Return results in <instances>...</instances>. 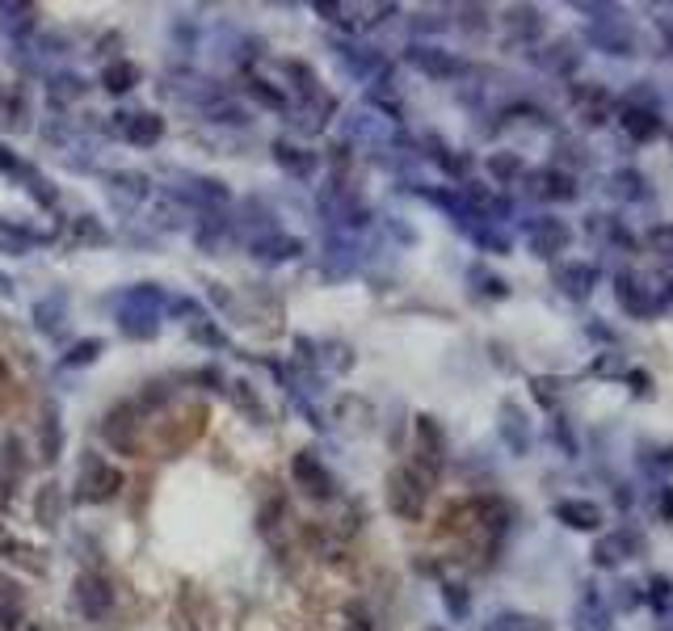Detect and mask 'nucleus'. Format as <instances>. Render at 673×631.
I'll return each mask as SVG.
<instances>
[{
  "label": "nucleus",
  "mask_w": 673,
  "mask_h": 631,
  "mask_svg": "<svg viewBox=\"0 0 673 631\" xmlns=\"http://www.w3.org/2000/svg\"><path fill=\"white\" fill-rule=\"evenodd\" d=\"M425 501H430V480H425L417 467H396L387 476V510L404 522H417L425 514Z\"/></svg>",
  "instance_id": "f257e3e1"
},
{
  "label": "nucleus",
  "mask_w": 673,
  "mask_h": 631,
  "mask_svg": "<svg viewBox=\"0 0 673 631\" xmlns=\"http://www.w3.org/2000/svg\"><path fill=\"white\" fill-rule=\"evenodd\" d=\"M404 59L421 72V76H430V80H459L463 72H467V64L459 55H451V51H442V47H434V43H413L409 51H404Z\"/></svg>",
  "instance_id": "f03ea898"
},
{
  "label": "nucleus",
  "mask_w": 673,
  "mask_h": 631,
  "mask_svg": "<svg viewBox=\"0 0 673 631\" xmlns=\"http://www.w3.org/2000/svg\"><path fill=\"white\" fill-rule=\"evenodd\" d=\"M118 488H122V472L110 463H101V459H89L85 467H80V480H76V501H110L118 497Z\"/></svg>",
  "instance_id": "7ed1b4c3"
},
{
  "label": "nucleus",
  "mask_w": 673,
  "mask_h": 631,
  "mask_svg": "<svg viewBox=\"0 0 673 631\" xmlns=\"http://www.w3.org/2000/svg\"><path fill=\"white\" fill-rule=\"evenodd\" d=\"M568 240H573V228H568L564 219L556 215H539L535 223L526 228V244H530V253L543 257V261H552L568 249Z\"/></svg>",
  "instance_id": "20e7f679"
},
{
  "label": "nucleus",
  "mask_w": 673,
  "mask_h": 631,
  "mask_svg": "<svg viewBox=\"0 0 673 631\" xmlns=\"http://www.w3.org/2000/svg\"><path fill=\"white\" fill-rule=\"evenodd\" d=\"M139 409L135 404H118V409L106 413V421H101V434H106V442L114 446V451L122 455H135L139 451Z\"/></svg>",
  "instance_id": "39448f33"
},
{
  "label": "nucleus",
  "mask_w": 673,
  "mask_h": 631,
  "mask_svg": "<svg viewBox=\"0 0 673 631\" xmlns=\"http://www.w3.org/2000/svg\"><path fill=\"white\" fill-rule=\"evenodd\" d=\"M522 181L530 186V194L543 198V202H573L581 194L577 190V173L573 169H556V165H547L539 173H526Z\"/></svg>",
  "instance_id": "423d86ee"
},
{
  "label": "nucleus",
  "mask_w": 673,
  "mask_h": 631,
  "mask_svg": "<svg viewBox=\"0 0 673 631\" xmlns=\"http://www.w3.org/2000/svg\"><path fill=\"white\" fill-rule=\"evenodd\" d=\"M72 602H76V610H80L85 619H106L110 606H114V589H110L106 577L80 573V577H76V589H72Z\"/></svg>",
  "instance_id": "0eeeda50"
},
{
  "label": "nucleus",
  "mask_w": 673,
  "mask_h": 631,
  "mask_svg": "<svg viewBox=\"0 0 673 631\" xmlns=\"http://www.w3.org/2000/svg\"><path fill=\"white\" fill-rule=\"evenodd\" d=\"M640 535L636 531H627V526H619V531H606L594 539V564L598 568H619L627 560H636L640 556Z\"/></svg>",
  "instance_id": "6e6552de"
},
{
  "label": "nucleus",
  "mask_w": 673,
  "mask_h": 631,
  "mask_svg": "<svg viewBox=\"0 0 673 631\" xmlns=\"http://www.w3.org/2000/svg\"><path fill=\"white\" fill-rule=\"evenodd\" d=\"M417 455H421V476L434 480L442 472V459H446V434L434 417H417Z\"/></svg>",
  "instance_id": "1a4fd4ad"
},
{
  "label": "nucleus",
  "mask_w": 673,
  "mask_h": 631,
  "mask_svg": "<svg viewBox=\"0 0 673 631\" xmlns=\"http://www.w3.org/2000/svg\"><path fill=\"white\" fill-rule=\"evenodd\" d=\"M619 127H623L627 139H636V144H652V139H661L665 122H661V110L636 106V101H623V106H619Z\"/></svg>",
  "instance_id": "9d476101"
},
{
  "label": "nucleus",
  "mask_w": 673,
  "mask_h": 631,
  "mask_svg": "<svg viewBox=\"0 0 673 631\" xmlns=\"http://www.w3.org/2000/svg\"><path fill=\"white\" fill-rule=\"evenodd\" d=\"M291 476H295V484H299L308 497H316V501H329V497H333V476L324 472V463H320L312 451H299V455L291 459Z\"/></svg>",
  "instance_id": "9b49d317"
},
{
  "label": "nucleus",
  "mask_w": 673,
  "mask_h": 631,
  "mask_svg": "<svg viewBox=\"0 0 673 631\" xmlns=\"http://www.w3.org/2000/svg\"><path fill=\"white\" fill-rule=\"evenodd\" d=\"M598 282H602V270L589 266V261H564V266H556V287H560V295L577 299V303L594 295Z\"/></svg>",
  "instance_id": "f8f14e48"
},
{
  "label": "nucleus",
  "mask_w": 673,
  "mask_h": 631,
  "mask_svg": "<svg viewBox=\"0 0 673 631\" xmlns=\"http://www.w3.org/2000/svg\"><path fill=\"white\" fill-rule=\"evenodd\" d=\"M615 299H619V308H623L627 316H636V320L657 316V308H661V303L648 295L644 282H636V274H627V270L615 274Z\"/></svg>",
  "instance_id": "ddd939ff"
},
{
  "label": "nucleus",
  "mask_w": 673,
  "mask_h": 631,
  "mask_svg": "<svg viewBox=\"0 0 673 631\" xmlns=\"http://www.w3.org/2000/svg\"><path fill=\"white\" fill-rule=\"evenodd\" d=\"M610 619H615L610 602L598 594L594 585H585L577 606H573V631H610Z\"/></svg>",
  "instance_id": "4468645a"
},
{
  "label": "nucleus",
  "mask_w": 673,
  "mask_h": 631,
  "mask_svg": "<svg viewBox=\"0 0 673 631\" xmlns=\"http://www.w3.org/2000/svg\"><path fill=\"white\" fill-rule=\"evenodd\" d=\"M552 518L568 531H598L602 526V505L598 501H585V497H564L552 505Z\"/></svg>",
  "instance_id": "2eb2a0df"
},
{
  "label": "nucleus",
  "mask_w": 673,
  "mask_h": 631,
  "mask_svg": "<svg viewBox=\"0 0 673 631\" xmlns=\"http://www.w3.org/2000/svg\"><path fill=\"white\" fill-rule=\"evenodd\" d=\"M589 43H594L598 51L606 55H636V34H631L619 17H598V26L589 30Z\"/></svg>",
  "instance_id": "dca6fc26"
},
{
  "label": "nucleus",
  "mask_w": 673,
  "mask_h": 631,
  "mask_svg": "<svg viewBox=\"0 0 673 631\" xmlns=\"http://www.w3.org/2000/svg\"><path fill=\"white\" fill-rule=\"evenodd\" d=\"M568 97H573V106H577L585 127H602L606 114L615 110V101H610V93L602 85H573V93H568Z\"/></svg>",
  "instance_id": "f3484780"
},
{
  "label": "nucleus",
  "mask_w": 673,
  "mask_h": 631,
  "mask_svg": "<svg viewBox=\"0 0 673 631\" xmlns=\"http://www.w3.org/2000/svg\"><path fill=\"white\" fill-rule=\"evenodd\" d=\"M160 135H165V118L160 114H122V139L131 148H156Z\"/></svg>",
  "instance_id": "a211bd4d"
},
{
  "label": "nucleus",
  "mask_w": 673,
  "mask_h": 631,
  "mask_svg": "<svg viewBox=\"0 0 673 631\" xmlns=\"http://www.w3.org/2000/svg\"><path fill=\"white\" fill-rule=\"evenodd\" d=\"M501 438H505V446H509L514 455H526V451H530V421H526V413L518 409L514 400L501 404Z\"/></svg>",
  "instance_id": "6ab92c4d"
},
{
  "label": "nucleus",
  "mask_w": 673,
  "mask_h": 631,
  "mask_svg": "<svg viewBox=\"0 0 673 631\" xmlns=\"http://www.w3.org/2000/svg\"><path fill=\"white\" fill-rule=\"evenodd\" d=\"M303 253V240L299 236H282V232H261L253 240V257L261 261H295Z\"/></svg>",
  "instance_id": "aec40b11"
},
{
  "label": "nucleus",
  "mask_w": 673,
  "mask_h": 631,
  "mask_svg": "<svg viewBox=\"0 0 673 631\" xmlns=\"http://www.w3.org/2000/svg\"><path fill=\"white\" fill-rule=\"evenodd\" d=\"M606 190H610V198H619V202H644V198H648V177H644L640 169L627 165V169L610 173Z\"/></svg>",
  "instance_id": "412c9836"
},
{
  "label": "nucleus",
  "mask_w": 673,
  "mask_h": 631,
  "mask_svg": "<svg viewBox=\"0 0 673 631\" xmlns=\"http://www.w3.org/2000/svg\"><path fill=\"white\" fill-rule=\"evenodd\" d=\"M535 64L547 68V72H556V76H568L577 68V43H573V38H556L552 47L535 51Z\"/></svg>",
  "instance_id": "4be33fe9"
},
{
  "label": "nucleus",
  "mask_w": 673,
  "mask_h": 631,
  "mask_svg": "<svg viewBox=\"0 0 673 631\" xmlns=\"http://www.w3.org/2000/svg\"><path fill=\"white\" fill-rule=\"evenodd\" d=\"M118 329H122V337H131V341H152L156 329H160V320H156V312L122 308V312H118Z\"/></svg>",
  "instance_id": "5701e85b"
},
{
  "label": "nucleus",
  "mask_w": 673,
  "mask_h": 631,
  "mask_svg": "<svg viewBox=\"0 0 673 631\" xmlns=\"http://www.w3.org/2000/svg\"><path fill=\"white\" fill-rule=\"evenodd\" d=\"M139 85V68L131 59H114V64L101 68V89L106 93H131Z\"/></svg>",
  "instance_id": "b1692460"
},
{
  "label": "nucleus",
  "mask_w": 673,
  "mask_h": 631,
  "mask_svg": "<svg viewBox=\"0 0 673 631\" xmlns=\"http://www.w3.org/2000/svg\"><path fill=\"white\" fill-rule=\"evenodd\" d=\"M488 177H493L497 186H514V181L526 177V160L518 152H493L488 156Z\"/></svg>",
  "instance_id": "393cba45"
},
{
  "label": "nucleus",
  "mask_w": 673,
  "mask_h": 631,
  "mask_svg": "<svg viewBox=\"0 0 673 631\" xmlns=\"http://www.w3.org/2000/svg\"><path fill=\"white\" fill-rule=\"evenodd\" d=\"M186 198H194V202H202V207H219V202H228V186L223 181H215V177H186Z\"/></svg>",
  "instance_id": "a878e982"
},
{
  "label": "nucleus",
  "mask_w": 673,
  "mask_h": 631,
  "mask_svg": "<svg viewBox=\"0 0 673 631\" xmlns=\"http://www.w3.org/2000/svg\"><path fill=\"white\" fill-rule=\"evenodd\" d=\"M59 514H64V493H59V484H43V488H38V501H34L38 526H55Z\"/></svg>",
  "instance_id": "bb28decb"
},
{
  "label": "nucleus",
  "mask_w": 673,
  "mask_h": 631,
  "mask_svg": "<svg viewBox=\"0 0 673 631\" xmlns=\"http://www.w3.org/2000/svg\"><path fill=\"white\" fill-rule=\"evenodd\" d=\"M38 244V236L34 232H26V228H17V223H9V219H0V253H9V257H22V253H30Z\"/></svg>",
  "instance_id": "cd10ccee"
},
{
  "label": "nucleus",
  "mask_w": 673,
  "mask_h": 631,
  "mask_svg": "<svg viewBox=\"0 0 673 631\" xmlns=\"http://www.w3.org/2000/svg\"><path fill=\"white\" fill-rule=\"evenodd\" d=\"M505 30L514 38H539L543 34V13L539 9H509L505 13Z\"/></svg>",
  "instance_id": "c85d7f7f"
},
{
  "label": "nucleus",
  "mask_w": 673,
  "mask_h": 631,
  "mask_svg": "<svg viewBox=\"0 0 673 631\" xmlns=\"http://www.w3.org/2000/svg\"><path fill=\"white\" fill-rule=\"evenodd\" d=\"M34 320H38V333H47V337H59V333H64V303H59V299H43V303H38V308H34Z\"/></svg>",
  "instance_id": "c756f323"
},
{
  "label": "nucleus",
  "mask_w": 673,
  "mask_h": 631,
  "mask_svg": "<svg viewBox=\"0 0 673 631\" xmlns=\"http://www.w3.org/2000/svg\"><path fill=\"white\" fill-rule=\"evenodd\" d=\"M274 156H278V165H282V169H291L295 177H308V173L316 169V160H312L308 152H299V148H291V144H287V139H278V144H274Z\"/></svg>",
  "instance_id": "7c9ffc66"
},
{
  "label": "nucleus",
  "mask_w": 673,
  "mask_h": 631,
  "mask_svg": "<svg viewBox=\"0 0 673 631\" xmlns=\"http://www.w3.org/2000/svg\"><path fill=\"white\" fill-rule=\"evenodd\" d=\"M160 299H165V291L152 287V282H139V287H131L127 295H122V308H135V312H156Z\"/></svg>",
  "instance_id": "2f4dec72"
},
{
  "label": "nucleus",
  "mask_w": 673,
  "mask_h": 631,
  "mask_svg": "<svg viewBox=\"0 0 673 631\" xmlns=\"http://www.w3.org/2000/svg\"><path fill=\"white\" fill-rule=\"evenodd\" d=\"M467 282H476V295H484V299H505V295H509V282L497 278V274H488L484 266L467 270Z\"/></svg>",
  "instance_id": "473e14b6"
},
{
  "label": "nucleus",
  "mask_w": 673,
  "mask_h": 631,
  "mask_svg": "<svg viewBox=\"0 0 673 631\" xmlns=\"http://www.w3.org/2000/svg\"><path fill=\"white\" fill-rule=\"evenodd\" d=\"M442 602H446V615H451V619H467V615H472V594H467L463 585H455V581L442 585Z\"/></svg>",
  "instance_id": "72a5a7b5"
},
{
  "label": "nucleus",
  "mask_w": 673,
  "mask_h": 631,
  "mask_svg": "<svg viewBox=\"0 0 673 631\" xmlns=\"http://www.w3.org/2000/svg\"><path fill=\"white\" fill-rule=\"evenodd\" d=\"M467 236H472L484 253H509V236L493 232L488 223H467Z\"/></svg>",
  "instance_id": "f704fd0d"
},
{
  "label": "nucleus",
  "mask_w": 673,
  "mask_h": 631,
  "mask_svg": "<svg viewBox=\"0 0 673 631\" xmlns=\"http://www.w3.org/2000/svg\"><path fill=\"white\" fill-rule=\"evenodd\" d=\"M101 350H106V345H101L97 337H89V341H76L72 350L59 358V366H89V362H97L101 358Z\"/></svg>",
  "instance_id": "c9c22d12"
},
{
  "label": "nucleus",
  "mask_w": 673,
  "mask_h": 631,
  "mask_svg": "<svg viewBox=\"0 0 673 631\" xmlns=\"http://www.w3.org/2000/svg\"><path fill=\"white\" fill-rule=\"evenodd\" d=\"M249 97L257 101V106H265V110H287V93H278L270 80H253V85H249Z\"/></svg>",
  "instance_id": "e433bc0d"
},
{
  "label": "nucleus",
  "mask_w": 673,
  "mask_h": 631,
  "mask_svg": "<svg viewBox=\"0 0 673 631\" xmlns=\"http://www.w3.org/2000/svg\"><path fill=\"white\" fill-rule=\"evenodd\" d=\"M59 442H64V434H59V413L47 409V417H43V459L59 455Z\"/></svg>",
  "instance_id": "4c0bfd02"
},
{
  "label": "nucleus",
  "mask_w": 673,
  "mask_h": 631,
  "mask_svg": "<svg viewBox=\"0 0 673 631\" xmlns=\"http://www.w3.org/2000/svg\"><path fill=\"white\" fill-rule=\"evenodd\" d=\"M17 606H22V589H17L9 577H0V619H13L17 615Z\"/></svg>",
  "instance_id": "58836bf2"
},
{
  "label": "nucleus",
  "mask_w": 673,
  "mask_h": 631,
  "mask_svg": "<svg viewBox=\"0 0 673 631\" xmlns=\"http://www.w3.org/2000/svg\"><path fill=\"white\" fill-rule=\"evenodd\" d=\"M114 190H127L131 198H144L148 194V177H139V173H110L106 177Z\"/></svg>",
  "instance_id": "ea45409f"
},
{
  "label": "nucleus",
  "mask_w": 673,
  "mask_h": 631,
  "mask_svg": "<svg viewBox=\"0 0 673 631\" xmlns=\"http://www.w3.org/2000/svg\"><path fill=\"white\" fill-rule=\"evenodd\" d=\"M644 602V585L640 581H619L615 585V606L619 610H636Z\"/></svg>",
  "instance_id": "a19ab883"
},
{
  "label": "nucleus",
  "mask_w": 673,
  "mask_h": 631,
  "mask_svg": "<svg viewBox=\"0 0 673 631\" xmlns=\"http://www.w3.org/2000/svg\"><path fill=\"white\" fill-rule=\"evenodd\" d=\"M648 249L657 257H673V223H657V228L648 232Z\"/></svg>",
  "instance_id": "79ce46f5"
},
{
  "label": "nucleus",
  "mask_w": 673,
  "mask_h": 631,
  "mask_svg": "<svg viewBox=\"0 0 673 631\" xmlns=\"http://www.w3.org/2000/svg\"><path fill=\"white\" fill-rule=\"evenodd\" d=\"M80 93H85V80L80 76H55L51 80V97H59V101H76Z\"/></svg>",
  "instance_id": "37998d69"
},
{
  "label": "nucleus",
  "mask_w": 673,
  "mask_h": 631,
  "mask_svg": "<svg viewBox=\"0 0 673 631\" xmlns=\"http://www.w3.org/2000/svg\"><path fill=\"white\" fill-rule=\"evenodd\" d=\"M232 400L240 404V409L244 413H249L253 421H265V409H261V404H257V396L249 392V383H232Z\"/></svg>",
  "instance_id": "c03bdc74"
},
{
  "label": "nucleus",
  "mask_w": 673,
  "mask_h": 631,
  "mask_svg": "<svg viewBox=\"0 0 673 631\" xmlns=\"http://www.w3.org/2000/svg\"><path fill=\"white\" fill-rule=\"evenodd\" d=\"M480 631H526V615H518V610H501V615H493Z\"/></svg>",
  "instance_id": "a18cd8bd"
},
{
  "label": "nucleus",
  "mask_w": 673,
  "mask_h": 631,
  "mask_svg": "<svg viewBox=\"0 0 673 631\" xmlns=\"http://www.w3.org/2000/svg\"><path fill=\"white\" fill-rule=\"evenodd\" d=\"M459 30H467V34H484V30H488V9H480V5L459 9Z\"/></svg>",
  "instance_id": "49530a36"
},
{
  "label": "nucleus",
  "mask_w": 673,
  "mask_h": 631,
  "mask_svg": "<svg viewBox=\"0 0 673 631\" xmlns=\"http://www.w3.org/2000/svg\"><path fill=\"white\" fill-rule=\"evenodd\" d=\"M190 337H194V341H202V345H211V350H219V345H223V333L215 329V324H211V320H202V316L194 320V329H190Z\"/></svg>",
  "instance_id": "de8ad7c7"
},
{
  "label": "nucleus",
  "mask_w": 673,
  "mask_h": 631,
  "mask_svg": "<svg viewBox=\"0 0 673 631\" xmlns=\"http://www.w3.org/2000/svg\"><path fill=\"white\" fill-rule=\"evenodd\" d=\"M556 152H560V165H556V169H564L568 160H573V165H585V148L577 144V139H560Z\"/></svg>",
  "instance_id": "09e8293b"
},
{
  "label": "nucleus",
  "mask_w": 673,
  "mask_h": 631,
  "mask_svg": "<svg viewBox=\"0 0 673 631\" xmlns=\"http://www.w3.org/2000/svg\"><path fill=\"white\" fill-rule=\"evenodd\" d=\"M211 114H215V122H232V127H244V110L240 106H232V101H219V106H211Z\"/></svg>",
  "instance_id": "8fccbe9b"
},
{
  "label": "nucleus",
  "mask_w": 673,
  "mask_h": 631,
  "mask_svg": "<svg viewBox=\"0 0 673 631\" xmlns=\"http://www.w3.org/2000/svg\"><path fill=\"white\" fill-rule=\"evenodd\" d=\"M627 383H631V396H640V400H652V375L648 371H627Z\"/></svg>",
  "instance_id": "3c124183"
},
{
  "label": "nucleus",
  "mask_w": 673,
  "mask_h": 631,
  "mask_svg": "<svg viewBox=\"0 0 673 631\" xmlns=\"http://www.w3.org/2000/svg\"><path fill=\"white\" fill-rule=\"evenodd\" d=\"M76 236H80V240H93V244H106V240H110V236L93 223V215H80V219H76Z\"/></svg>",
  "instance_id": "603ef678"
},
{
  "label": "nucleus",
  "mask_w": 673,
  "mask_h": 631,
  "mask_svg": "<svg viewBox=\"0 0 673 631\" xmlns=\"http://www.w3.org/2000/svg\"><path fill=\"white\" fill-rule=\"evenodd\" d=\"M657 514H661V522L673 526V488H669V484L657 488Z\"/></svg>",
  "instance_id": "864d4df0"
},
{
  "label": "nucleus",
  "mask_w": 673,
  "mask_h": 631,
  "mask_svg": "<svg viewBox=\"0 0 673 631\" xmlns=\"http://www.w3.org/2000/svg\"><path fill=\"white\" fill-rule=\"evenodd\" d=\"M165 400H169V388H165V383H148L144 396H139V404H144V409H152V404H165Z\"/></svg>",
  "instance_id": "5fc2aeb1"
},
{
  "label": "nucleus",
  "mask_w": 673,
  "mask_h": 631,
  "mask_svg": "<svg viewBox=\"0 0 673 631\" xmlns=\"http://www.w3.org/2000/svg\"><path fill=\"white\" fill-rule=\"evenodd\" d=\"M169 312H173V316H198V299L177 295V299H169Z\"/></svg>",
  "instance_id": "6e6d98bb"
},
{
  "label": "nucleus",
  "mask_w": 673,
  "mask_h": 631,
  "mask_svg": "<svg viewBox=\"0 0 673 631\" xmlns=\"http://www.w3.org/2000/svg\"><path fill=\"white\" fill-rule=\"evenodd\" d=\"M22 169H26L22 160H17V156H13L5 144H0V173H22Z\"/></svg>",
  "instance_id": "4d7b16f0"
},
{
  "label": "nucleus",
  "mask_w": 673,
  "mask_h": 631,
  "mask_svg": "<svg viewBox=\"0 0 673 631\" xmlns=\"http://www.w3.org/2000/svg\"><path fill=\"white\" fill-rule=\"evenodd\" d=\"M350 631H375V627H371V619H366L362 610H350Z\"/></svg>",
  "instance_id": "13d9d810"
},
{
  "label": "nucleus",
  "mask_w": 673,
  "mask_h": 631,
  "mask_svg": "<svg viewBox=\"0 0 673 631\" xmlns=\"http://www.w3.org/2000/svg\"><path fill=\"white\" fill-rule=\"evenodd\" d=\"M589 337H594V341H615V333H610V329H602V324H589Z\"/></svg>",
  "instance_id": "bf43d9fd"
},
{
  "label": "nucleus",
  "mask_w": 673,
  "mask_h": 631,
  "mask_svg": "<svg viewBox=\"0 0 673 631\" xmlns=\"http://www.w3.org/2000/svg\"><path fill=\"white\" fill-rule=\"evenodd\" d=\"M526 631H556V627L547 619H526Z\"/></svg>",
  "instance_id": "052dcab7"
},
{
  "label": "nucleus",
  "mask_w": 673,
  "mask_h": 631,
  "mask_svg": "<svg viewBox=\"0 0 673 631\" xmlns=\"http://www.w3.org/2000/svg\"><path fill=\"white\" fill-rule=\"evenodd\" d=\"M0 295H5V299H9V295H13V282H9V278H5V274H0Z\"/></svg>",
  "instance_id": "680f3d73"
},
{
  "label": "nucleus",
  "mask_w": 673,
  "mask_h": 631,
  "mask_svg": "<svg viewBox=\"0 0 673 631\" xmlns=\"http://www.w3.org/2000/svg\"><path fill=\"white\" fill-rule=\"evenodd\" d=\"M661 623H673V602H669V615H665V619H661Z\"/></svg>",
  "instance_id": "e2e57ef3"
},
{
  "label": "nucleus",
  "mask_w": 673,
  "mask_h": 631,
  "mask_svg": "<svg viewBox=\"0 0 673 631\" xmlns=\"http://www.w3.org/2000/svg\"><path fill=\"white\" fill-rule=\"evenodd\" d=\"M434 631H438V627H434Z\"/></svg>",
  "instance_id": "0e129e2a"
}]
</instances>
